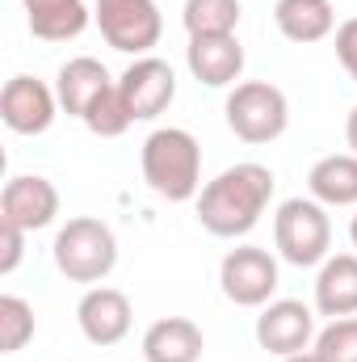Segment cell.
I'll list each match as a JSON object with an SVG mask.
<instances>
[{
	"label": "cell",
	"mask_w": 357,
	"mask_h": 362,
	"mask_svg": "<svg viewBox=\"0 0 357 362\" xmlns=\"http://www.w3.org/2000/svg\"><path fill=\"white\" fill-rule=\"evenodd\" d=\"M181 21H185L189 38L236 34V25H240V0H185Z\"/></svg>",
	"instance_id": "obj_20"
},
{
	"label": "cell",
	"mask_w": 357,
	"mask_h": 362,
	"mask_svg": "<svg viewBox=\"0 0 357 362\" xmlns=\"http://www.w3.org/2000/svg\"><path fill=\"white\" fill-rule=\"evenodd\" d=\"M34 337V308L21 295H0V350L17 354Z\"/></svg>",
	"instance_id": "obj_22"
},
{
	"label": "cell",
	"mask_w": 357,
	"mask_h": 362,
	"mask_svg": "<svg viewBox=\"0 0 357 362\" xmlns=\"http://www.w3.org/2000/svg\"><path fill=\"white\" fill-rule=\"evenodd\" d=\"M80 122L89 127L92 135H101V139H118L135 118H131V110H126L122 93H118V85H114V89H105L89 110H85V118H80Z\"/></svg>",
	"instance_id": "obj_21"
},
{
	"label": "cell",
	"mask_w": 357,
	"mask_h": 362,
	"mask_svg": "<svg viewBox=\"0 0 357 362\" xmlns=\"http://www.w3.org/2000/svg\"><path fill=\"white\" fill-rule=\"evenodd\" d=\"M337 59L345 64V72L353 76V85H357V17L341 21V30H337Z\"/></svg>",
	"instance_id": "obj_25"
},
{
	"label": "cell",
	"mask_w": 357,
	"mask_h": 362,
	"mask_svg": "<svg viewBox=\"0 0 357 362\" xmlns=\"http://www.w3.org/2000/svg\"><path fill=\"white\" fill-rule=\"evenodd\" d=\"M55 266L68 282H101L118 266V240L101 219H68L55 236Z\"/></svg>",
	"instance_id": "obj_4"
},
{
	"label": "cell",
	"mask_w": 357,
	"mask_h": 362,
	"mask_svg": "<svg viewBox=\"0 0 357 362\" xmlns=\"http://www.w3.org/2000/svg\"><path fill=\"white\" fill-rule=\"evenodd\" d=\"M206 350L202 329L189 316H164L143 333V358L147 362H198Z\"/></svg>",
	"instance_id": "obj_16"
},
{
	"label": "cell",
	"mask_w": 357,
	"mask_h": 362,
	"mask_svg": "<svg viewBox=\"0 0 357 362\" xmlns=\"http://www.w3.org/2000/svg\"><path fill=\"white\" fill-rule=\"evenodd\" d=\"M25 257V232L13 223H0V274H13Z\"/></svg>",
	"instance_id": "obj_24"
},
{
	"label": "cell",
	"mask_w": 357,
	"mask_h": 362,
	"mask_svg": "<svg viewBox=\"0 0 357 362\" xmlns=\"http://www.w3.org/2000/svg\"><path fill=\"white\" fill-rule=\"evenodd\" d=\"M307 189L324 206H357V156L341 152V156L315 160L307 173Z\"/></svg>",
	"instance_id": "obj_19"
},
{
	"label": "cell",
	"mask_w": 357,
	"mask_h": 362,
	"mask_svg": "<svg viewBox=\"0 0 357 362\" xmlns=\"http://www.w3.org/2000/svg\"><path fill=\"white\" fill-rule=\"evenodd\" d=\"M315 354L324 362H357V316H341L315 333Z\"/></svg>",
	"instance_id": "obj_23"
},
{
	"label": "cell",
	"mask_w": 357,
	"mask_h": 362,
	"mask_svg": "<svg viewBox=\"0 0 357 362\" xmlns=\"http://www.w3.org/2000/svg\"><path fill=\"white\" fill-rule=\"evenodd\" d=\"M227 127L236 131V139L244 144H273L286 122H290V105H286V93L269 81H244L227 93Z\"/></svg>",
	"instance_id": "obj_5"
},
{
	"label": "cell",
	"mask_w": 357,
	"mask_h": 362,
	"mask_svg": "<svg viewBox=\"0 0 357 362\" xmlns=\"http://www.w3.org/2000/svg\"><path fill=\"white\" fill-rule=\"evenodd\" d=\"M257 346L277 354V358H290V354H303L315 346V312L298 299H273L261 308L257 316Z\"/></svg>",
	"instance_id": "obj_8"
},
{
	"label": "cell",
	"mask_w": 357,
	"mask_h": 362,
	"mask_svg": "<svg viewBox=\"0 0 357 362\" xmlns=\"http://www.w3.org/2000/svg\"><path fill=\"white\" fill-rule=\"evenodd\" d=\"M59 93L47 89L38 76H13L0 93V118L17 135H42L55 122Z\"/></svg>",
	"instance_id": "obj_11"
},
{
	"label": "cell",
	"mask_w": 357,
	"mask_h": 362,
	"mask_svg": "<svg viewBox=\"0 0 357 362\" xmlns=\"http://www.w3.org/2000/svg\"><path fill=\"white\" fill-rule=\"evenodd\" d=\"M114 85H118V81L109 76V68H105L101 59H92V55H76V59H68V64L59 68L55 93H59V105H63L68 114L85 118V110H89L105 89H114Z\"/></svg>",
	"instance_id": "obj_14"
},
{
	"label": "cell",
	"mask_w": 357,
	"mask_h": 362,
	"mask_svg": "<svg viewBox=\"0 0 357 362\" xmlns=\"http://www.w3.org/2000/svg\"><path fill=\"white\" fill-rule=\"evenodd\" d=\"M92 17L101 38L122 55H147L164 34L156 0H97Z\"/></svg>",
	"instance_id": "obj_6"
},
{
	"label": "cell",
	"mask_w": 357,
	"mask_h": 362,
	"mask_svg": "<svg viewBox=\"0 0 357 362\" xmlns=\"http://www.w3.org/2000/svg\"><path fill=\"white\" fill-rule=\"evenodd\" d=\"M269 198H273V173L265 165H253V160L231 165L214 181L202 185V194H198V223L210 236H223V240L248 236L261 223Z\"/></svg>",
	"instance_id": "obj_1"
},
{
	"label": "cell",
	"mask_w": 357,
	"mask_h": 362,
	"mask_svg": "<svg viewBox=\"0 0 357 362\" xmlns=\"http://www.w3.org/2000/svg\"><path fill=\"white\" fill-rule=\"evenodd\" d=\"M131 299L114 286H89L80 308H76V320H80V333L89 337L92 346H118L126 333H131Z\"/></svg>",
	"instance_id": "obj_13"
},
{
	"label": "cell",
	"mask_w": 357,
	"mask_h": 362,
	"mask_svg": "<svg viewBox=\"0 0 357 362\" xmlns=\"http://www.w3.org/2000/svg\"><path fill=\"white\" fill-rule=\"evenodd\" d=\"M219 286L236 308H265L273 303V291H277V262L257 245H240L223 257Z\"/></svg>",
	"instance_id": "obj_7"
},
{
	"label": "cell",
	"mask_w": 357,
	"mask_h": 362,
	"mask_svg": "<svg viewBox=\"0 0 357 362\" xmlns=\"http://www.w3.org/2000/svg\"><path fill=\"white\" fill-rule=\"evenodd\" d=\"M349 240H353V249H357V215H353V223H349Z\"/></svg>",
	"instance_id": "obj_28"
},
{
	"label": "cell",
	"mask_w": 357,
	"mask_h": 362,
	"mask_svg": "<svg viewBox=\"0 0 357 362\" xmlns=\"http://www.w3.org/2000/svg\"><path fill=\"white\" fill-rule=\"evenodd\" d=\"M143 181L169 202L198 198L202 185V148L185 127H160L143 139Z\"/></svg>",
	"instance_id": "obj_2"
},
{
	"label": "cell",
	"mask_w": 357,
	"mask_h": 362,
	"mask_svg": "<svg viewBox=\"0 0 357 362\" xmlns=\"http://www.w3.org/2000/svg\"><path fill=\"white\" fill-rule=\"evenodd\" d=\"M273 21H277L282 38H290V42H320L332 34L337 13H332V0H277Z\"/></svg>",
	"instance_id": "obj_18"
},
{
	"label": "cell",
	"mask_w": 357,
	"mask_h": 362,
	"mask_svg": "<svg viewBox=\"0 0 357 362\" xmlns=\"http://www.w3.org/2000/svg\"><path fill=\"white\" fill-rule=\"evenodd\" d=\"M282 362H324L315 350H303V354H290V358H282Z\"/></svg>",
	"instance_id": "obj_27"
},
{
	"label": "cell",
	"mask_w": 357,
	"mask_h": 362,
	"mask_svg": "<svg viewBox=\"0 0 357 362\" xmlns=\"http://www.w3.org/2000/svg\"><path fill=\"white\" fill-rule=\"evenodd\" d=\"M59 215V189L38 173H21L8 177L0 189V223H13L21 232H38L51 228Z\"/></svg>",
	"instance_id": "obj_10"
},
{
	"label": "cell",
	"mask_w": 357,
	"mask_h": 362,
	"mask_svg": "<svg viewBox=\"0 0 357 362\" xmlns=\"http://www.w3.org/2000/svg\"><path fill=\"white\" fill-rule=\"evenodd\" d=\"M185 64L193 72V81H202L206 89H227L240 81L244 72V47L236 34H206V38H189L185 47Z\"/></svg>",
	"instance_id": "obj_12"
},
{
	"label": "cell",
	"mask_w": 357,
	"mask_h": 362,
	"mask_svg": "<svg viewBox=\"0 0 357 362\" xmlns=\"http://www.w3.org/2000/svg\"><path fill=\"white\" fill-rule=\"evenodd\" d=\"M315 312L320 316H357V253H337L320 266L315 278Z\"/></svg>",
	"instance_id": "obj_15"
},
{
	"label": "cell",
	"mask_w": 357,
	"mask_h": 362,
	"mask_svg": "<svg viewBox=\"0 0 357 362\" xmlns=\"http://www.w3.org/2000/svg\"><path fill=\"white\" fill-rule=\"evenodd\" d=\"M273 240H277L282 262H290L298 270L324 266L328 249H332V223H328L324 202H315V198H286L277 206V219H273Z\"/></svg>",
	"instance_id": "obj_3"
},
{
	"label": "cell",
	"mask_w": 357,
	"mask_h": 362,
	"mask_svg": "<svg viewBox=\"0 0 357 362\" xmlns=\"http://www.w3.org/2000/svg\"><path fill=\"white\" fill-rule=\"evenodd\" d=\"M345 139H349V148H353V156H357V105L349 110V118H345Z\"/></svg>",
	"instance_id": "obj_26"
},
{
	"label": "cell",
	"mask_w": 357,
	"mask_h": 362,
	"mask_svg": "<svg viewBox=\"0 0 357 362\" xmlns=\"http://www.w3.org/2000/svg\"><path fill=\"white\" fill-rule=\"evenodd\" d=\"M118 93H122L131 118H135V122H147V118H160V114L173 105V97H177V76H173V68H169L164 59L139 55V59L122 72Z\"/></svg>",
	"instance_id": "obj_9"
},
{
	"label": "cell",
	"mask_w": 357,
	"mask_h": 362,
	"mask_svg": "<svg viewBox=\"0 0 357 362\" xmlns=\"http://www.w3.org/2000/svg\"><path fill=\"white\" fill-rule=\"evenodd\" d=\"M21 4H25V21H30L34 38H42V42L80 38L92 17L85 0H21Z\"/></svg>",
	"instance_id": "obj_17"
}]
</instances>
